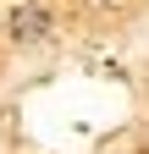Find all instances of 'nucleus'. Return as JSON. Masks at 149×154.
Returning a JSON list of instances; mask_svg holds the SVG:
<instances>
[{
  "mask_svg": "<svg viewBox=\"0 0 149 154\" xmlns=\"http://www.w3.org/2000/svg\"><path fill=\"white\" fill-rule=\"evenodd\" d=\"M11 33L22 38V44H39V38L50 33V11H44V6H22L17 22H11Z\"/></svg>",
  "mask_w": 149,
  "mask_h": 154,
  "instance_id": "f257e3e1",
  "label": "nucleus"
},
{
  "mask_svg": "<svg viewBox=\"0 0 149 154\" xmlns=\"http://www.w3.org/2000/svg\"><path fill=\"white\" fill-rule=\"evenodd\" d=\"M100 6H110V0H100Z\"/></svg>",
  "mask_w": 149,
  "mask_h": 154,
  "instance_id": "f03ea898",
  "label": "nucleus"
}]
</instances>
